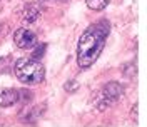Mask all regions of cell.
I'll use <instances>...</instances> for the list:
<instances>
[{
  "label": "cell",
  "mask_w": 147,
  "mask_h": 127,
  "mask_svg": "<svg viewBox=\"0 0 147 127\" xmlns=\"http://www.w3.org/2000/svg\"><path fill=\"white\" fill-rule=\"evenodd\" d=\"M110 30V24L107 20H100L99 24L90 25L82 37L79 39V45H77V63L87 69L95 62L100 55L102 49L105 45V37Z\"/></svg>",
  "instance_id": "obj_1"
},
{
  "label": "cell",
  "mask_w": 147,
  "mask_h": 127,
  "mask_svg": "<svg viewBox=\"0 0 147 127\" xmlns=\"http://www.w3.org/2000/svg\"><path fill=\"white\" fill-rule=\"evenodd\" d=\"M13 72L18 80L28 85L40 84L45 77V70L42 63H38L34 59H18L13 65Z\"/></svg>",
  "instance_id": "obj_2"
},
{
  "label": "cell",
  "mask_w": 147,
  "mask_h": 127,
  "mask_svg": "<svg viewBox=\"0 0 147 127\" xmlns=\"http://www.w3.org/2000/svg\"><path fill=\"white\" fill-rule=\"evenodd\" d=\"M13 42L18 49H30L37 44V37L28 28H18L13 35Z\"/></svg>",
  "instance_id": "obj_3"
},
{
  "label": "cell",
  "mask_w": 147,
  "mask_h": 127,
  "mask_svg": "<svg viewBox=\"0 0 147 127\" xmlns=\"http://www.w3.org/2000/svg\"><path fill=\"white\" fill-rule=\"evenodd\" d=\"M122 94H124V89H122L120 84H117V82H109L107 85H104V89L100 92V97H104L109 104H114L115 100H119L122 97Z\"/></svg>",
  "instance_id": "obj_4"
},
{
  "label": "cell",
  "mask_w": 147,
  "mask_h": 127,
  "mask_svg": "<svg viewBox=\"0 0 147 127\" xmlns=\"http://www.w3.org/2000/svg\"><path fill=\"white\" fill-rule=\"evenodd\" d=\"M40 14H42V7L38 5V3H28L27 7L24 9L22 12V20H24V24H34L37 18L40 17Z\"/></svg>",
  "instance_id": "obj_5"
},
{
  "label": "cell",
  "mask_w": 147,
  "mask_h": 127,
  "mask_svg": "<svg viewBox=\"0 0 147 127\" xmlns=\"http://www.w3.org/2000/svg\"><path fill=\"white\" fill-rule=\"evenodd\" d=\"M15 102H18V91H15V89H2L0 91V105L2 107H10Z\"/></svg>",
  "instance_id": "obj_6"
},
{
  "label": "cell",
  "mask_w": 147,
  "mask_h": 127,
  "mask_svg": "<svg viewBox=\"0 0 147 127\" xmlns=\"http://www.w3.org/2000/svg\"><path fill=\"white\" fill-rule=\"evenodd\" d=\"M40 112H44V109H38V107H24V110L20 112V119L25 120V122H34Z\"/></svg>",
  "instance_id": "obj_7"
},
{
  "label": "cell",
  "mask_w": 147,
  "mask_h": 127,
  "mask_svg": "<svg viewBox=\"0 0 147 127\" xmlns=\"http://www.w3.org/2000/svg\"><path fill=\"white\" fill-rule=\"evenodd\" d=\"M85 3L90 10H104L109 5V0H85Z\"/></svg>",
  "instance_id": "obj_8"
},
{
  "label": "cell",
  "mask_w": 147,
  "mask_h": 127,
  "mask_svg": "<svg viewBox=\"0 0 147 127\" xmlns=\"http://www.w3.org/2000/svg\"><path fill=\"white\" fill-rule=\"evenodd\" d=\"M32 99H34V94L28 91V89H22V91H18V100H20L22 104L27 105L28 102H32Z\"/></svg>",
  "instance_id": "obj_9"
},
{
  "label": "cell",
  "mask_w": 147,
  "mask_h": 127,
  "mask_svg": "<svg viewBox=\"0 0 147 127\" xmlns=\"http://www.w3.org/2000/svg\"><path fill=\"white\" fill-rule=\"evenodd\" d=\"M44 54H45V45H37V49L32 52V59H34V60H37V59H42V57H44Z\"/></svg>",
  "instance_id": "obj_10"
},
{
  "label": "cell",
  "mask_w": 147,
  "mask_h": 127,
  "mask_svg": "<svg viewBox=\"0 0 147 127\" xmlns=\"http://www.w3.org/2000/svg\"><path fill=\"white\" fill-rule=\"evenodd\" d=\"M136 74H137V69H136L134 63H129V65L124 67V75H125V77H134Z\"/></svg>",
  "instance_id": "obj_11"
},
{
  "label": "cell",
  "mask_w": 147,
  "mask_h": 127,
  "mask_svg": "<svg viewBox=\"0 0 147 127\" xmlns=\"http://www.w3.org/2000/svg\"><path fill=\"white\" fill-rule=\"evenodd\" d=\"M64 89L67 92H75L77 89H79V84H77V82H67V84L64 85Z\"/></svg>",
  "instance_id": "obj_12"
},
{
  "label": "cell",
  "mask_w": 147,
  "mask_h": 127,
  "mask_svg": "<svg viewBox=\"0 0 147 127\" xmlns=\"http://www.w3.org/2000/svg\"><path fill=\"white\" fill-rule=\"evenodd\" d=\"M130 117H132V120H137V105H134V107H132Z\"/></svg>",
  "instance_id": "obj_13"
}]
</instances>
